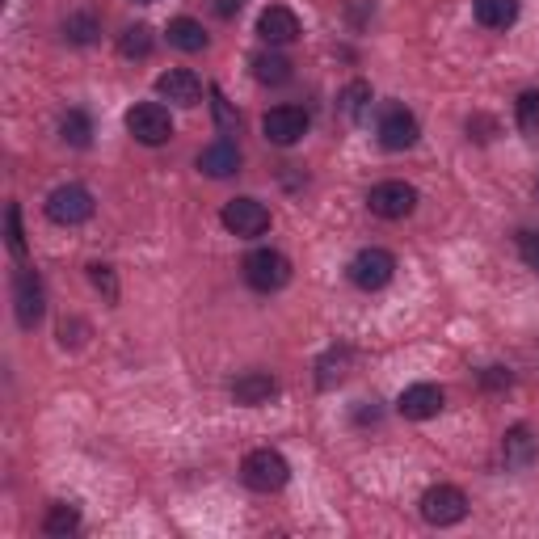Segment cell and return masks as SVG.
I'll return each instance as SVG.
<instances>
[{
	"label": "cell",
	"mask_w": 539,
	"mask_h": 539,
	"mask_svg": "<svg viewBox=\"0 0 539 539\" xmlns=\"http://www.w3.org/2000/svg\"><path fill=\"white\" fill-rule=\"evenodd\" d=\"M245 485L257 489V493H278L287 481H291V464L283 459V451L274 447H257L245 455Z\"/></svg>",
	"instance_id": "obj_1"
},
{
	"label": "cell",
	"mask_w": 539,
	"mask_h": 539,
	"mask_svg": "<svg viewBox=\"0 0 539 539\" xmlns=\"http://www.w3.org/2000/svg\"><path fill=\"white\" fill-rule=\"evenodd\" d=\"M245 283L253 287V291H262V295H270V291H283L287 283H291V262L278 249H253L249 257H245Z\"/></svg>",
	"instance_id": "obj_2"
},
{
	"label": "cell",
	"mask_w": 539,
	"mask_h": 539,
	"mask_svg": "<svg viewBox=\"0 0 539 539\" xmlns=\"http://www.w3.org/2000/svg\"><path fill=\"white\" fill-rule=\"evenodd\" d=\"M127 131L139 139V144H148V148H161L173 139V118L161 102H139L127 110Z\"/></svg>",
	"instance_id": "obj_3"
},
{
	"label": "cell",
	"mask_w": 539,
	"mask_h": 539,
	"mask_svg": "<svg viewBox=\"0 0 539 539\" xmlns=\"http://www.w3.org/2000/svg\"><path fill=\"white\" fill-rule=\"evenodd\" d=\"M468 514V493L459 485H434L422 493V518L434 527H455Z\"/></svg>",
	"instance_id": "obj_4"
},
{
	"label": "cell",
	"mask_w": 539,
	"mask_h": 539,
	"mask_svg": "<svg viewBox=\"0 0 539 539\" xmlns=\"http://www.w3.org/2000/svg\"><path fill=\"white\" fill-rule=\"evenodd\" d=\"M93 215V194L85 186H59L47 194V219L59 228H76Z\"/></svg>",
	"instance_id": "obj_5"
},
{
	"label": "cell",
	"mask_w": 539,
	"mask_h": 539,
	"mask_svg": "<svg viewBox=\"0 0 539 539\" xmlns=\"http://www.w3.org/2000/svg\"><path fill=\"white\" fill-rule=\"evenodd\" d=\"M224 228L232 236H241V241H253V236H262L270 228V211L266 203H257V198L241 194V198H232V203H224Z\"/></svg>",
	"instance_id": "obj_6"
},
{
	"label": "cell",
	"mask_w": 539,
	"mask_h": 539,
	"mask_svg": "<svg viewBox=\"0 0 539 539\" xmlns=\"http://www.w3.org/2000/svg\"><path fill=\"white\" fill-rule=\"evenodd\" d=\"M13 308H17V325L34 329L47 312V291H43V278L34 270H17L13 278Z\"/></svg>",
	"instance_id": "obj_7"
},
{
	"label": "cell",
	"mask_w": 539,
	"mask_h": 539,
	"mask_svg": "<svg viewBox=\"0 0 539 539\" xmlns=\"http://www.w3.org/2000/svg\"><path fill=\"white\" fill-rule=\"evenodd\" d=\"M392 274H396V257L388 249H363L350 262V283L358 291H379V287H388L392 283Z\"/></svg>",
	"instance_id": "obj_8"
},
{
	"label": "cell",
	"mask_w": 539,
	"mask_h": 539,
	"mask_svg": "<svg viewBox=\"0 0 539 539\" xmlns=\"http://www.w3.org/2000/svg\"><path fill=\"white\" fill-rule=\"evenodd\" d=\"M417 135H422V127H417L413 110H405V106H384V114H379V144H384L388 152L413 148Z\"/></svg>",
	"instance_id": "obj_9"
},
{
	"label": "cell",
	"mask_w": 539,
	"mask_h": 539,
	"mask_svg": "<svg viewBox=\"0 0 539 539\" xmlns=\"http://www.w3.org/2000/svg\"><path fill=\"white\" fill-rule=\"evenodd\" d=\"M367 207H371L379 219H405V215H413V207H417V190H413L409 182H379V186H371V194H367Z\"/></svg>",
	"instance_id": "obj_10"
},
{
	"label": "cell",
	"mask_w": 539,
	"mask_h": 539,
	"mask_svg": "<svg viewBox=\"0 0 539 539\" xmlns=\"http://www.w3.org/2000/svg\"><path fill=\"white\" fill-rule=\"evenodd\" d=\"M262 131H266L270 144L291 148V144H299V139L308 135V114L299 110V106H274V110L262 118Z\"/></svg>",
	"instance_id": "obj_11"
},
{
	"label": "cell",
	"mask_w": 539,
	"mask_h": 539,
	"mask_svg": "<svg viewBox=\"0 0 539 539\" xmlns=\"http://www.w3.org/2000/svg\"><path fill=\"white\" fill-rule=\"evenodd\" d=\"M156 93L173 106H198L203 102V81H198L190 68H169V72L156 76Z\"/></svg>",
	"instance_id": "obj_12"
},
{
	"label": "cell",
	"mask_w": 539,
	"mask_h": 539,
	"mask_svg": "<svg viewBox=\"0 0 539 539\" xmlns=\"http://www.w3.org/2000/svg\"><path fill=\"white\" fill-rule=\"evenodd\" d=\"M443 388L438 384H409L405 392H401V401H396V409H401L409 422H430V417H438L443 413Z\"/></svg>",
	"instance_id": "obj_13"
},
{
	"label": "cell",
	"mask_w": 539,
	"mask_h": 539,
	"mask_svg": "<svg viewBox=\"0 0 539 539\" xmlns=\"http://www.w3.org/2000/svg\"><path fill=\"white\" fill-rule=\"evenodd\" d=\"M257 34H262V43H270V47H287L299 38V17L287 5H270L257 17Z\"/></svg>",
	"instance_id": "obj_14"
},
{
	"label": "cell",
	"mask_w": 539,
	"mask_h": 539,
	"mask_svg": "<svg viewBox=\"0 0 539 539\" xmlns=\"http://www.w3.org/2000/svg\"><path fill=\"white\" fill-rule=\"evenodd\" d=\"M198 169H203L207 177H232V173H241V148L228 144V139H219V144L198 152Z\"/></svg>",
	"instance_id": "obj_15"
},
{
	"label": "cell",
	"mask_w": 539,
	"mask_h": 539,
	"mask_svg": "<svg viewBox=\"0 0 539 539\" xmlns=\"http://www.w3.org/2000/svg\"><path fill=\"white\" fill-rule=\"evenodd\" d=\"M535 438H531V430L527 426H510L506 430V438H502V459H506V468L510 472H523V468H531L535 464Z\"/></svg>",
	"instance_id": "obj_16"
},
{
	"label": "cell",
	"mask_w": 539,
	"mask_h": 539,
	"mask_svg": "<svg viewBox=\"0 0 539 539\" xmlns=\"http://www.w3.org/2000/svg\"><path fill=\"white\" fill-rule=\"evenodd\" d=\"M274 392H278L274 375H266V371H245V375L232 384V401H236V405H266Z\"/></svg>",
	"instance_id": "obj_17"
},
{
	"label": "cell",
	"mask_w": 539,
	"mask_h": 539,
	"mask_svg": "<svg viewBox=\"0 0 539 539\" xmlns=\"http://www.w3.org/2000/svg\"><path fill=\"white\" fill-rule=\"evenodd\" d=\"M169 47H177V51H203L207 47V30H203V22H194V17H173L169 22Z\"/></svg>",
	"instance_id": "obj_18"
},
{
	"label": "cell",
	"mask_w": 539,
	"mask_h": 539,
	"mask_svg": "<svg viewBox=\"0 0 539 539\" xmlns=\"http://www.w3.org/2000/svg\"><path fill=\"white\" fill-rule=\"evenodd\" d=\"M476 22L485 30H506L518 22V0H476Z\"/></svg>",
	"instance_id": "obj_19"
},
{
	"label": "cell",
	"mask_w": 539,
	"mask_h": 539,
	"mask_svg": "<svg viewBox=\"0 0 539 539\" xmlns=\"http://www.w3.org/2000/svg\"><path fill=\"white\" fill-rule=\"evenodd\" d=\"M253 76L262 85H287L291 81V59L278 51H257L253 55Z\"/></svg>",
	"instance_id": "obj_20"
},
{
	"label": "cell",
	"mask_w": 539,
	"mask_h": 539,
	"mask_svg": "<svg viewBox=\"0 0 539 539\" xmlns=\"http://www.w3.org/2000/svg\"><path fill=\"white\" fill-rule=\"evenodd\" d=\"M350 350L342 346V350H329L325 358H321V367H316V371H321V375H316V384H321V388H333V384H342V379H346V371H350Z\"/></svg>",
	"instance_id": "obj_21"
},
{
	"label": "cell",
	"mask_w": 539,
	"mask_h": 539,
	"mask_svg": "<svg viewBox=\"0 0 539 539\" xmlns=\"http://www.w3.org/2000/svg\"><path fill=\"white\" fill-rule=\"evenodd\" d=\"M59 135H64V144H72V148H89V139H93L89 114L85 110H68L64 123H59Z\"/></svg>",
	"instance_id": "obj_22"
},
{
	"label": "cell",
	"mask_w": 539,
	"mask_h": 539,
	"mask_svg": "<svg viewBox=\"0 0 539 539\" xmlns=\"http://www.w3.org/2000/svg\"><path fill=\"white\" fill-rule=\"evenodd\" d=\"M371 106V85L367 81H350L342 89V114L350 118V123H363V114Z\"/></svg>",
	"instance_id": "obj_23"
},
{
	"label": "cell",
	"mask_w": 539,
	"mask_h": 539,
	"mask_svg": "<svg viewBox=\"0 0 539 539\" xmlns=\"http://www.w3.org/2000/svg\"><path fill=\"white\" fill-rule=\"evenodd\" d=\"M64 34H68V43L76 47H89L97 34H102V26H97V17L93 13H72L68 22H64Z\"/></svg>",
	"instance_id": "obj_24"
},
{
	"label": "cell",
	"mask_w": 539,
	"mask_h": 539,
	"mask_svg": "<svg viewBox=\"0 0 539 539\" xmlns=\"http://www.w3.org/2000/svg\"><path fill=\"white\" fill-rule=\"evenodd\" d=\"M118 51L127 59H148L152 55V30L148 26H127L123 38H118Z\"/></svg>",
	"instance_id": "obj_25"
},
{
	"label": "cell",
	"mask_w": 539,
	"mask_h": 539,
	"mask_svg": "<svg viewBox=\"0 0 539 539\" xmlns=\"http://www.w3.org/2000/svg\"><path fill=\"white\" fill-rule=\"evenodd\" d=\"M76 527H81V510H76V506H51L47 518H43L47 535H72Z\"/></svg>",
	"instance_id": "obj_26"
},
{
	"label": "cell",
	"mask_w": 539,
	"mask_h": 539,
	"mask_svg": "<svg viewBox=\"0 0 539 539\" xmlns=\"http://www.w3.org/2000/svg\"><path fill=\"white\" fill-rule=\"evenodd\" d=\"M518 131H523L527 139H539V93L527 89L523 97H518Z\"/></svg>",
	"instance_id": "obj_27"
},
{
	"label": "cell",
	"mask_w": 539,
	"mask_h": 539,
	"mask_svg": "<svg viewBox=\"0 0 539 539\" xmlns=\"http://www.w3.org/2000/svg\"><path fill=\"white\" fill-rule=\"evenodd\" d=\"M5 219H9V249H13L17 257H22V253H26V236H22V211L9 207V211H5Z\"/></svg>",
	"instance_id": "obj_28"
},
{
	"label": "cell",
	"mask_w": 539,
	"mask_h": 539,
	"mask_svg": "<svg viewBox=\"0 0 539 539\" xmlns=\"http://www.w3.org/2000/svg\"><path fill=\"white\" fill-rule=\"evenodd\" d=\"M518 257H523L531 270H539V232H523V236H518Z\"/></svg>",
	"instance_id": "obj_29"
},
{
	"label": "cell",
	"mask_w": 539,
	"mask_h": 539,
	"mask_svg": "<svg viewBox=\"0 0 539 539\" xmlns=\"http://www.w3.org/2000/svg\"><path fill=\"white\" fill-rule=\"evenodd\" d=\"M89 278H93V287L97 291H106V299H118V287H114V274H110V266H89Z\"/></svg>",
	"instance_id": "obj_30"
},
{
	"label": "cell",
	"mask_w": 539,
	"mask_h": 539,
	"mask_svg": "<svg viewBox=\"0 0 539 539\" xmlns=\"http://www.w3.org/2000/svg\"><path fill=\"white\" fill-rule=\"evenodd\" d=\"M481 384H485L489 392H502V388H510V371H506V367H485V371H481Z\"/></svg>",
	"instance_id": "obj_31"
},
{
	"label": "cell",
	"mask_w": 539,
	"mask_h": 539,
	"mask_svg": "<svg viewBox=\"0 0 539 539\" xmlns=\"http://www.w3.org/2000/svg\"><path fill=\"white\" fill-rule=\"evenodd\" d=\"M211 106H215V118H219V127H224V131H236V114L228 110L224 93H211Z\"/></svg>",
	"instance_id": "obj_32"
},
{
	"label": "cell",
	"mask_w": 539,
	"mask_h": 539,
	"mask_svg": "<svg viewBox=\"0 0 539 539\" xmlns=\"http://www.w3.org/2000/svg\"><path fill=\"white\" fill-rule=\"evenodd\" d=\"M476 131V139H481V144H485V139H493V118H468V135Z\"/></svg>",
	"instance_id": "obj_33"
},
{
	"label": "cell",
	"mask_w": 539,
	"mask_h": 539,
	"mask_svg": "<svg viewBox=\"0 0 539 539\" xmlns=\"http://www.w3.org/2000/svg\"><path fill=\"white\" fill-rule=\"evenodd\" d=\"M139 5H152V0H139Z\"/></svg>",
	"instance_id": "obj_34"
},
{
	"label": "cell",
	"mask_w": 539,
	"mask_h": 539,
	"mask_svg": "<svg viewBox=\"0 0 539 539\" xmlns=\"http://www.w3.org/2000/svg\"><path fill=\"white\" fill-rule=\"evenodd\" d=\"M535 194H539V186H535Z\"/></svg>",
	"instance_id": "obj_35"
}]
</instances>
